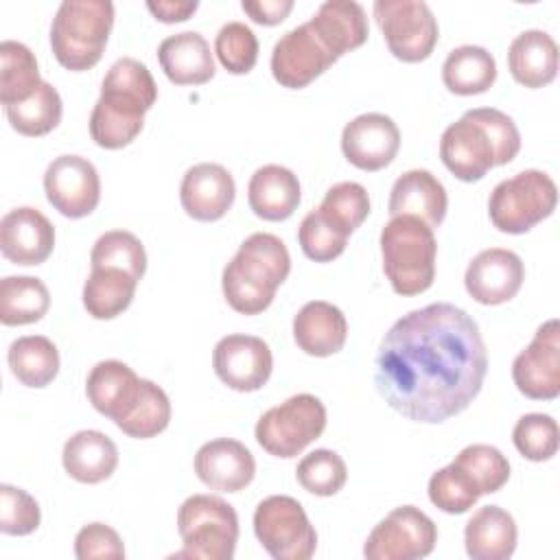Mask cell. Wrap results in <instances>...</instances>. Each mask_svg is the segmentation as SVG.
Listing matches in <instances>:
<instances>
[{
	"mask_svg": "<svg viewBox=\"0 0 560 560\" xmlns=\"http://www.w3.org/2000/svg\"><path fill=\"white\" fill-rule=\"evenodd\" d=\"M302 199L298 175L280 164H265L254 171L247 184V201L256 217L265 221L289 219Z\"/></svg>",
	"mask_w": 560,
	"mask_h": 560,
	"instance_id": "26",
	"label": "cell"
},
{
	"mask_svg": "<svg viewBox=\"0 0 560 560\" xmlns=\"http://www.w3.org/2000/svg\"><path fill=\"white\" fill-rule=\"evenodd\" d=\"M171 422V400L166 392L149 378H142L138 400L116 427L136 440H149L162 433Z\"/></svg>",
	"mask_w": 560,
	"mask_h": 560,
	"instance_id": "37",
	"label": "cell"
},
{
	"mask_svg": "<svg viewBox=\"0 0 560 560\" xmlns=\"http://www.w3.org/2000/svg\"><path fill=\"white\" fill-rule=\"evenodd\" d=\"M516 523L499 505L479 508L464 527V547L472 560H508L516 549Z\"/></svg>",
	"mask_w": 560,
	"mask_h": 560,
	"instance_id": "29",
	"label": "cell"
},
{
	"mask_svg": "<svg viewBox=\"0 0 560 560\" xmlns=\"http://www.w3.org/2000/svg\"><path fill=\"white\" fill-rule=\"evenodd\" d=\"M337 57L324 46L308 22L287 31L271 50V74L289 90H302L324 74Z\"/></svg>",
	"mask_w": 560,
	"mask_h": 560,
	"instance_id": "14",
	"label": "cell"
},
{
	"mask_svg": "<svg viewBox=\"0 0 560 560\" xmlns=\"http://www.w3.org/2000/svg\"><path fill=\"white\" fill-rule=\"evenodd\" d=\"M39 503L22 488L0 486V532L7 536H28L39 527Z\"/></svg>",
	"mask_w": 560,
	"mask_h": 560,
	"instance_id": "47",
	"label": "cell"
},
{
	"mask_svg": "<svg viewBox=\"0 0 560 560\" xmlns=\"http://www.w3.org/2000/svg\"><path fill=\"white\" fill-rule=\"evenodd\" d=\"M558 203L556 182L536 168L499 182L488 199L492 225L505 234H525L547 219Z\"/></svg>",
	"mask_w": 560,
	"mask_h": 560,
	"instance_id": "7",
	"label": "cell"
},
{
	"mask_svg": "<svg viewBox=\"0 0 560 560\" xmlns=\"http://www.w3.org/2000/svg\"><path fill=\"white\" fill-rule=\"evenodd\" d=\"M326 429V407L313 394H295L267 409L254 429L256 442L273 457H295Z\"/></svg>",
	"mask_w": 560,
	"mask_h": 560,
	"instance_id": "8",
	"label": "cell"
},
{
	"mask_svg": "<svg viewBox=\"0 0 560 560\" xmlns=\"http://www.w3.org/2000/svg\"><path fill=\"white\" fill-rule=\"evenodd\" d=\"M42 85L37 59L28 46L15 39L0 44V103L15 105L35 94Z\"/></svg>",
	"mask_w": 560,
	"mask_h": 560,
	"instance_id": "35",
	"label": "cell"
},
{
	"mask_svg": "<svg viewBox=\"0 0 560 560\" xmlns=\"http://www.w3.org/2000/svg\"><path fill=\"white\" fill-rule=\"evenodd\" d=\"M142 378L122 361L107 359L98 361L85 381V394L92 407L107 416L109 420L120 422L133 407L140 394Z\"/></svg>",
	"mask_w": 560,
	"mask_h": 560,
	"instance_id": "23",
	"label": "cell"
},
{
	"mask_svg": "<svg viewBox=\"0 0 560 560\" xmlns=\"http://www.w3.org/2000/svg\"><path fill=\"white\" fill-rule=\"evenodd\" d=\"M295 479L306 492L315 497H332L346 486L348 468L339 453L330 448H315L300 459Z\"/></svg>",
	"mask_w": 560,
	"mask_h": 560,
	"instance_id": "40",
	"label": "cell"
},
{
	"mask_svg": "<svg viewBox=\"0 0 560 560\" xmlns=\"http://www.w3.org/2000/svg\"><path fill=\"white\" fill-rule=\"evenodd\" d=\"M383 271L398 295L424 293L435 280L438 241L418 217H392L381 230Z\"/></svg>",
	"mask_w": 560,
	"mask_h": 560,
	"instance_id": "4",
	"label": "cell"
},
{
	"mask_svg": "<svg viewBox=\"0 0 560 560\" xmlns=\"http://www.w3.org/2000/svg\"><path fill=\"white\" fill-rule=\"evenodd\" d=\"M212 368L221 383L234 392H256L267 385L273 357L260 337L254 335H225L212 350Z\"/></svg>",
	"mask_w": 560,
	"mask_h": 560,
	"instance_id": "15",
	"label": "cell"
},
{
	"mask_svg": "<svg viewBox=\"0 0 560 560\" xmlns=\"http://www.w3.org/2000/svg\"><path fill=\"white\" fill-rule=\"evenodd\" d=\"M52 249L55 228L37 208L20 206L0 219V252L13 265H42Z\"/></svg>",
	"mask_w": 560,
	"mask_h": 560,
	"instance_id": "19",
	"label": "cell"
},
{
	"mask_svg": "<svg viewBox=\"0 0 560 560\" xmlns=\"http://www.w3.org/2000/svg\"><path fill=\"white\" fill-rule=\"evenodd\" d=\"M158 61L166 79L175 85H203L217 72L210 44L197 31H184L162 39Z\"/></svg>",
	"mask_w": 560,
	"mask_h": 560,
	"instance_id": "24",
	"label": "cell"
},
{
	"mask_svg": "<svg viewBox=\"0 0 560 560\" xmlns=\"http://www.w3.org/2000/svg\"><path fill=\"white\" fill-rule=\"evenodd\" d=\"M448 208V195L444 184L424 168H413L402 173L389 192L387 210L392 217L409 214L422 219L427 225L438 228Z\"/></svg>",
	"mask_w": 560,
	"mask_h": 560,
	"instance_id": "22",
	"label": "cell"
},
{
	"mask_svg": "<svg viewBox=\"0 0 560 560\" xmlns=\"http://www.w3.org/2000/svg\"><path fill=\"white\" fill-rule=\"evenodd\" d=\"M400 149V131L396 122L378 112L352 118L341 131L343 158L368 173L381 171L396 158Z\"/></svg>",
	"mask_w": 560,
	"mask_h": 560,
	"instance_id": "17",
	"label": "cell"
},
{
	"mask_svg": "<svg viewBox=\"0 0 560 560\" xmlns=\"http://www.w3.org/2000/svg\"><path fill=\"white\" fill-rule=\"evenodd\" d=\"M44 192L57 212L68 219H83L101 201V177L88 158L59 155L44 173Z\"/></svg>",
	"mask_w": 560,
	"mask_h": 560,
	"instance_id": "12",
	"label": "cell"
},
{
	"mask_svg": "<svg viewBox=\"0 0 560 560\" xmlns=\"http://www.w3.org/2000/svg\"><path fill=\"white\" fill-rule=\"evenodd\" d=\"M508 70L529 90L549 85L558 74V44L540 28L518 33L508 48Z\"/></svg>",
	"mask_w": 560,
	"mask_h": 560,
	"instance_id": "27",
	"label": "cell"
},
{
	"mask_svg": "<svg viewBox=\"0 0 560 560\" xmlns=\"http://www.w3.org/2000/svg\"><path fill=\"white\" fill-rule=\"evenodd\" d=\"M74 556L79 560H120L125 558V545L109 525L88 523L74 538Z\"/></svg>",
	"mask_w": 560,
	"mask_h": 560,
	"instance_id": "48",
	"label": "cell"
},
{
	"mask_svg": "<svg viewBox=\"0 0 560 560\" xmlns=\"http://www.w3.org/2000/svg\"><path fill=\"white\" fill-rule=\"evenodd\" d=\"M464 116L475 120L488 136L494 149V166H503L516 158L521 151V133L516 122L497 107H477L468 109Z\"/></svg>",
	"mask_w": 560,
	"mask_h": 560,
	"instance_id": "46",
	"label": "cell"
},
{
	"mask_svg": "<svg viewBox=\"0 0 560 560\" xmlns=\"http://www.w3.org/2000/svg\"><path fill=\"white\" fill-rule=\"evenodd\" d=\"M50 306L48 287L33 276H7L0 280V322L24 326L39 322Z\"/></svg>",
	"mask_w": 560,
	"mask_h": 560,
	"instance_id": "34",
	"label": "cell"
},
{
	"mask_svg": "<svg viewBox=\"0 0 560 560\" xmlns=\"http://www.w3.org/2000/svg\"><path fill=\"white\" fill-rule=\"evenodd\" d=\"M293 339L298 348L311 357H330L339 352L348 339L346 315L330 302H306L293 317Z\"/></svg>",
	"mask_w": 560,
	"mask_h": 560,
	"instance_id": "25",
	"label": "cell"
},
{
	"mask_svg": "<svg viewBox=\"0 0 560 560\" xmlns=\"http://www.w3.org/2000/svg\"><path fill=\"white\" fill-rule=\"evenodd\" d=\"M453 464L472 481L481 494L499 492L510 479L508 457L490 444H470L462 448Z\"/></svg>",
	"mask_w": 560,
	"mask_h": 560,
	"instance_id": "38",
	"label": "cell"
},
{
	"mask_svg": "<svg viewBox=\"0 0 560 560\" xmlns=\"http://www.w3.org/2000/svg\"><path fill=\"white\" fill-rule=\"evenodd\" d=\"M442 164L462 182H479L494 166V149L486 131L462 116L451 122L440 138Z\"/></svg>",
	"mask_w": 560,
	"mask_h": 560,
	"instance_id": "21",
	"label": "cell"
},
{
	"mask_svg": "<svg viewBox=\"0 0 560 560\" xmlns=\"http://www.w3.org/2000/svg\"><path fill=\"white\" fill-rule=\"evenodd\" d=\"M214 52L232 74H247L258 61V39L243 22H228L214 37Z\"/></svg>",
	"mask_w": 560,
	"mask_h": 560,
	"instance_id": "45",
	"label": "cell"
},
{
	"mask_svg": "<svg viewBox=\"0 0 560 560\" xmlns=\"http://www.w3.org/2000/svg\"><path fill=\"white\" fill-rule=\"evenodd\" d=\"M92 267H116L142 280L147 271V252L142 241L127 230H109L101 234L90 252Z\"/></svg>",
	"mask_w": 560,
	"mask_h": 560,
	"instance_id": "39",
	"label": "cell"
},
{
	"mask_svg": "<svg viewBox=\"0 0 560 560\" xmlns=\"http://www.w3.org/2000/svg\"><path fill=\"white\" fill-rule=\"evenodd\" d=\"M61 464L74 481L94 486L114 475L118 466V448L103 431L83 429L66 440Z\"/></svg>",
	"mask_w": 560,
	"mask_h": 560,
	"instance_id": "28",
	"label": "cell"
},
{
	"mask_svg": "<svg viewBox=\"0 0 560 560\" xmlns=\"http://www.w3.org/2000/svg\"><path fill=\"white\" fill-rule=\"evenodd\" d=\"M184 547L173 558L230 560L238 540L236 510L214 494H192L177 510Z\"/></svg>",
	"mask_w": 560,
	"mask_h": 560,
	"instance_id": "6",
	"label": "cell"
},
{
	"mask_svg": "<svg viewBox=\"0 0 560 560\" xmlns=\"http://www.w3.org/2000/svg\"><path fill=\"white\" fill-rule=\"evenodd\" d=\"M488 352L477 322L451 302L416 308L392 324L376 352L374 385L400 416L438 424L481 392Z\"/></svg>",
	"mask_w": 560,
	"mask_h": 560,
	"instance_id": "1",
	"label": "cell"
},
{
	"mask_svg": "<svg viewBox=\"0 0 560 560\" xmlns=\"http://www.w3.org/2000/svg\"><path fill=\"white\" fill-rule=\"evenodd\" d=\"M516 389L532 400H553L560 394V324L547 319L512 363Z\"/></svg>",
	"mask_w": 560,
	"mask_h": 560,
	"instance_id": "13",
	"label": "cell"
},
{
	"mask_svg": "<svg viewBox=\"0 0 560 560\" xmlns=\"http://www.w3.org/2000/svg\"><path fill=\"white\" fill-rule=\"evenodd\" d=\"M372 13L389 52L396 59L418 63L433 52L440 39V26L427 2L376 0Z\"/></svg>",
	"mask_w": 560,
	"mask_h": 560,
	"instance_id": "10",
	"label": "cell"
},
{
	"mask_svg": "<svg viewBox=\"0 0 560 560\" xmlns=\"http://www.w3.org/2000/svg\"><path fill=\"white\" fill-rule=\"evenodd\" d=\"M317 210L350 236L370 214V195L357 182H339L326 190Z\"/></svg>",
	"mask_w": 560,
	"mask_h": 560,
	"instance_id": "41",
	"label": "cell"
},
{
	"mask_svg": "<svg viewBox=\"0 0 560 560\" xmlns=\"http://www.w3.org/2000/svg\"><path fill=\"white\" fill-rule=\"evenodd\" d=\"M138 282L116 267H92L83 284V306L94 319H114L133 302Z\"/></svg>",
	"mask_w": 560,
	"mask_h": 560,
	"instance_id": "32",
	"label": "cell"
},
{
	"mask_svg": "<svg viewBox=\"0 0 560 560\" xmlns=\"http://www.w3.org/2000/svg\"><path fill=\"white\" fill-rule=\"evenodd\" d=\"M442 81L459 96L483 94L497 81V61L483 46H457L442 63Z\"/></svg>",
	"mask_w": 560,
	"mask_h": 560,
	"instance_id": "31",
	"label": "cell"
},
{
	"mask_svg": "<svg viewBox=\"0 0 560 560\" xmlns=\"http://www.w3.org/2000/svg\"><path fill=\"white\" fill-rule=\"evenodd\" d=\"M324 46L339 59L368 39L365 9L354 0H328L308 20Z\"/></svg>",
	"mask_w": 560,
	"mask_h": 560,
	"instance_id": "30",
	"label": "cell"
},
{
	"mask_svg": "<svg viewBox=\"0 0 560 560\" xmlns=\"http://www.w3.org/2000/svg\"><path fill=\"white\" fill-rule=\"evenodd\" d=\"M114 26V2L63 0L50 24L55 59L70 72L94 68L107 46Z\"/></svg>",
	"mask_w": 560,
	"mask_h": 560,
	"instance_id": "5",
	"label": "cell"
},
{
	"mask_svg": "<svg viewBox=\"0 0 560 560\" xmlns=\"http://www.w3.org/2000/svg\"><path fill=\"white\" fill-rule=\"evenodd\" d=\"M236 184L232 173L214 162L190 166L179 184L184 212L195 221H219L232 208Z\"/></svg>",
	"mask_w": 560,
	"mask_h": 560,
	"instance_id": "18",
	"label": "cell"
},
{
	"mask_svg": "<svg viewBox=\"0 0 560 560\" xmlns=\"http://www.w3.org/2000/svg\"><path fill=\"white\" fill-rule=\"evenodd\" d=\"M289 271L291 256L282 238L269 232H254L223 267L221 289L236 313L258 315L269 308Z\"/></svg>",
	"mask_w": 560,
	"mask_h": 560,
	"instance_id": "3",
	"label": "cell"
},
{
	"mask_svg": "<svg viewBox=\"0 0 560 560\" xmlns=\"http://www.w3.org/2000/svg\"><path fill=\"white\" fill-rule=\"evenodd\" d=\"M479 497L481 492L453 462L435 470L429 479V499L438 510L446 514L468 512L479 501Z\"/></svg>",
	"mask_w": 560,
	"mask_h": 560,
	"instance_id": "44",
	"label": "cell"
},
{
	"mask_svg": "<svg viewBox=\"0 0 560 560\" xmlns=\"http://www.w3.org/2000/svg\"><path fill=\"white\" fill-rule=\"evenodd\" d=\"M4 114L18 133L37 138L50 133L61 122L63 103L57 88L42 81V85L35 90L31 98L15 105H7Z\"/></svg>",
	"mask_w": 560,
	"mask_h": 560,
	"instance_id": "36",
	"label": "cell"
},
{
	"mask_svg": "<svg viewBox=\"0 0 560 560\" xmlns=\"http://www.w3.org/2000/svg\"><path fill=\"white\" fill-rule=\"evenodd\" d=\"M298 243L306 258L315 262H330L343 254L348 234L330 223L317 208L311 210L300 228H298Z\"/></svg>",
	"mask_w": 560,
	"mask_h": 560,
	"instance_id": "43",
	"label": "cell"
},
{
	"mask_svg": "<svg viewBox=\"0 0 560 560\" xmlns=\"http://www.w3.org/2000/svg\"><path fill=\"white\" fill-rule=\"evenodd\" d=\"M241 9L262 26H276L284 22V18L293 9V0H243Z\"/></svg>",
	"mask_w": 560,
	"mask_h": 560,
	"instance_id": "49",
	"label": "cell"
},
{
	"mask_svg": "<svg viewBox=\"0 0 560 560\" xmlns=\"http://www.w3.org/2000/svg\"><path fill=\"white\" fill-rule=\"evenodd\" d=\"M147 9L153 13L155 20L164 24H175L188 20L197 9V0H149Z\"/></svg>",
	"mask_w": 560,
	"mask_h": 560,
	"instance_id": "50",
	"label": "cell"
},
{
	"mask_svg": "<svg viewBox=\"0 0 560 560\" xmlns=\"http://www.w3.org/2000/svg\"><path fill=\"white\" fill-rule=\"evenodd\" d=\"M516 451L529 462H547L558 453V422L547 413H525L512 429Z\"/></svg>",
	"mask_w": 560,
	"mask_h": 560,
	"instance_id": "42",
	"label": "cell"
},
{
	"mask_svg": "<svg viewBox=\"0 0 560 560\" xmlns=\"http://www.w3.org/2000/svg\"><path fill=\"white\" fill-rule=\"evenodd\" d=\"M192 466L199 481L219 492H238L256 475L254 455L243 442L232 438H217L201 444Z\"/></svg>",
	"mask_w": 560,
	"mask_h": 560,
	"instance_id": "20",
	"label": "cell"
},
{
	"mask_svg": "<svg viewBox=\"0 0 560 560\" xmlns=\"http://www.w3.org/2000/svg\"><path fill=\"white\" fill-rule=\"evenodd\" d=\"M525 265L512 249L490 247L479 252L466 267L464 287L468 295L486 306L510 302L523 287Z\"/></svg>",
	"mask_w": 560,
	"mask_h": 560,
	"instance_id": "16",
	"label": "cell"
},
{
	"mask_svg": "<svg viewBox=\"0 0 560 560\" xmlns=\"http://www.w3.org/2000/svg\"><path fill=\"white\" fill-rule=\"evenodd\" d=\"M438 542L435 523L416 505L394 508L368 534L363 556L368 560H418Z\"/></svg>",
	"mask_w": 560,
	"mask_h": 560,
	"instance_id": "11",
	"label": "cell"
},
{
	"mask_svg": "<svg viewBox=\"0 0 560 560\" xmlns=\"http://www.w3.org/2000/svg\"><path fill=\"white\" fill-rule=\"evenodd\" d=\"M7 361L11 374L26 387H46L59 374V350L44 335H24L11 341Z\"/></svg>",
	"mask_w": 560,
	"mask_h": 560,
	"instance_id": "33",
	"label": "cell"
},
{
	"mask_svg": "<svg viewBox=\"0 0 560 560\" xmlns=\"http://www.w3.org/2000/svg\"><path fill=\"white\" fill-rule=\"evenodd\" d=\"M158 101V85L149 68L133 59L114 61L101 83V96L90 114V136L101 149L131 144L142 127L144 114Z\"/></svg>",
	"mask_w": 560,
	"mask_h": 560,
	"instance_id": "2",
	"label": "cell"
},
{
	"mask_svg": "<svg viewBox=\"0 0 560 560\" xmlns=\"http://www.w3.org/2000/svg\"><path fill=\"white\" fill-rule=\"evenodd\" d=\"M254 534L276 560H308L317 549V532L298 499L271 494L254 510Z\"/></svg>",
	"mask_w": 560,
	"mask_h": 560,
	"instance_id": "9",
	"label": "cell"
}]
</instances>
